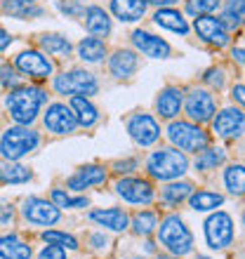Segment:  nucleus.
I'll return each instance as SVG.
<instances>
[{
    "mask_svg": "<svg viewBox=\"0 0 245 259\" xmlns=\"http://www.w3.org/2000/svg\"><path fill=\"white\" fill-rule=\"evenodd\" d=\"M78 55H80L83 62H90V64H99L106 57V45H104L102 38H83L78 42Z\"/></svg>",
    "mask_w": 245,
    "mask_h": 259,
    "instance_id": "nucleus-26",
    "label": "nucleus"
},
{
    "mask_svg": "<svg viewBox=\"0 0 245 259\" xmlns=\"http://www.w3.org/2000/svg\"><path fill=\"white\" fill-rule=\"evenodd\" d=\"M106 177L109 175H106V170L102 165H85V167H80L73 177L68 179V189L83 191V189H90V186H99L106 182Z\"/></svg>",
    "mask_w": 245,
    "mask_h": 259,
    "instance_id": "nucleus-17",
    "label": "nucleus"
},
{
    "mask_svg": "<svg viewBox=\"0 0 245 259\" xmlns=\"http://www.w3.org/2000/svg\"><path fill=\"white\" fill-rule=\"evenodd\" d=\"M205 240L212 250H224L233 243V219L226 212H215L205 222Z\"/></svg>",
    "mask_w": 245,
    "mask_h": 259,
    "instance_id": "nucleus-7",
    "label": "nucleus"
},
{
    "mask_svg": "<svg viewBox=\"0 0 245 259\" xmlns=\"http://www.w3.org/2000/svg\"><path fill=\"white\" fill-rule=\"evenodd\" d=\"M191 193H193V184H191V182H175V184H168L163 191H160V200H163L165 205L175 207V205H179L182 200H186Z\"/></svg>",
    "mask_w": 245,
    "mask_h": 259,
    "instance_id": "nucleus-27",
    "label": "nucleus"
},
{
    "mask_svg": "<svg viewBox=\"0 0 245 259\" xmlns=\"http://www.w3.org/2000/svg\"><path fill=\"white\" fill-rule=\"evenodd\" d=\"M43 123L50 132L55 135H71L75 127H78V120H75V113L71 106L66 104H50L45 116H43Z\"/></svg>",
    "mask_w": 245,
    "mask_h": 259,
    "instance_id": "nucleus-13",
    "label": "nucleus"
},
{
    "mask_svg": "<svg viewBox=\"0 0 245 259\" xmlns=\"http://www.w3.org/2000/svg\"><path fill=\"white\" fill-rule=\"evenodd\" d=\"M38 144H40V135L35 130L17 125V127L5 130V135L0 137V156L5 160H19L38 149Z\"/></svg>",
    "mask_w": 245,
    "mask_h": 259,
    "instance_id": "nucleus-4",
    "label": "nucleus"
},
{
    "mask_svg": "<svg viewBox=\"0 0 245 259\" xmlns=\"http://www.w3.org/2000/svg\"><path fill=\"white\" fill-rule=\"evenodd\" d=\"M83 17H85V26H88V31L95 35V38H104V35L111 33V17L104 7H97V5L85 7Z\"/></svg>",
    "mask_w": 245,
    "mask_h": 259,
    "instance_id": "nucleus-22",
    "label": "nucleus"
},
{
    "mask_svg": "<svg viewBox=\"0 0 245 259\" xmlns=\"http://www.w3.org/2000/svg\"><path fill=\"white\" fill-rule=\"evenodd\" d=\"M219 21L226 28H238L243 24V10H224V14L219 17Z\"/></svg>",
    "mask_w": 245,
    "mask_h": 259,
    "instance_id": "nucleus-39",
    "label": "nucleus"
},
{
    "mask_svg": "<svg viewBox=\"0 0 245 259\" xmlns=\"http://www.w3.org/2000/svg\"><path fill=\"white\" fill-rule=\"evenodd\" d=\"M21 214H24V219L28 224H35V226H52L61 217L59 207L55 203H48L45 198H38V196H31L24 200Z\"/></svg>",
    "mask_w": 245,
    "mask_h": 259,
    "instance_id": "nucleus-8",
    "label": "nucleus"
},
{
    "mask_svg": "<svg viewBox=\"0 0 245 259\" xmlns=\"http://www.w3.org/2000/svg\"><path fill=\"white\" fill-rule=\"evenodd\" d=\"M128 132L139 146H151L160 139V127H158L156 118L149 113H135L128 120Z\"/></svg>",
    "mask_w": 245,
    "mask_h": 259,
    "instance_id": "nucleus-12",
    "label": "nucleus"
},
{
    "mask_svg": "<svg viewBox=\"0 0 245 259\" xmlns=\"http://www.w3.org/2000/svg\"><path fill=\"white\" fill-rule=\"evenodd\" d=\"M146 3H151V5H156V7H168V5H175L177 0H146Z\"/></svg>",
    "mask_w": 245,
    "mask_h": 259,
    "instance_id": "nucleus-48",
    "label": "nucleus"
},
{
    "mask_svg": "<svg viewBox=\"0 0 245 259\" xmlns=\"http://www.w3.org/2000/svg\"><path fill=\"white\" fill-rule=\"evenodd\" d=\"M243 92H245V88H243V82H238V85H233V99H236V102H238V104H243V99H245V95H243Z\"/></svg>",
    "mask_w": 245,
    "mask_h": 259,
    "instance_id": "nucleus-45",
    "label": "nucleus"
},
{
    "mask_svg": "<svg viewBox=\"0 0 245 259\" xmlns=\"http://www.w3.org/2000/svg\"><path fill=\"white\" fill-rule=\"evenodd\" d=\"M26 3H35V0H26Z\"/></svg>",
    "mask_w": 245,
    "mask_h": 259,
    "instance_id": "nucleus-53",
    "label": "nucleus"
},
{
    "mask_svg": "<svg viewBox=\"0 0 245 259\" xmlns=\"http://www.w3.org/2000/svg\"><path fill=\"white\" fill-rule=\"evenodd\" d=\"M226 10H243V0H226Z\"/></svg>",
    "mask_w": 245,
    "mask_h": 259,
    "instance_id": "nucleus-49",
    "label": "nucleus"
},
{
    "mask_svg": "<svg viewBox=\"0 0 245 259\" xmlns=\"http://www.w3.org/2000/svg\"><path fill=\"white\" fill-rule=\"evenodd\" d=\"M38 259H66V252H64V247H59V245H48L40 250Z\"/></svg>",
    "mask_w": 245,
    "mask_h": 259,
    "instance_id": "nucleus-42",
    "label": "nucleus"
},
{
    "mask_svg": "<svg viewBox=\"0 0 245 259\" xmlns=\"http://www.w3.org/2000/svg\"><path fill=\"white\" fill-rule=\"evenodd\" d=\"M48 102V92L40 88H31V85H19L12 88L10 95L5 99V106L10 111V116L17 120L19 125L33 123L40 106Z\"/></svg>",
    "mask_w": 245,
    "mask_h": 259,
    "instance_id": "nucleus-1",
    "label": "nucleus"
},
{
    "mask_svg": "<svg viewBox=\"0 0 245 259\" xmlns=\"http://www.w3.org/2000/svg\"><path fill=\"white\" fill-rule=\"evenodd\" d=\"M31 245H26L19 236H3L0 238V259H31Z\"/></svg>",
    "mask_w": 245,
    "mask_h": 259,
    "instance_id": "nucleus-25",
    "label": "nucleus"
},
{
    "mask_svg": "<svg viewBox=\"0 0 245 259\" xmlns=\"http://www.w3.org/2000/svg\"><path fill=\"white\" fill-rule=\"evenodd\" d=\"M116 193L123 198V200H128L132 205H149L153 200V186L151 182L146 179H139V177H125L120 179L116 184Z\"/></svg>",
    "mask_w": 245,
    "mask_h": 259,
    "instance_id": "nucleus-14",
    "label": "nucleus"
},
{
    "mask_svg": "<svg viewBox=\"0 0 245 259\" xmlns=\"http://www.w3.org/2000/svg\"><path fill=\"white\" fill-rule=\"evenodd\" d=\"M10 45H12V35L7 33L5 28H0V52H3V50H7Z\"/></svg>",
    "mask_w": 245,
    "mask_h": 259,
    "instance_id": "nucleus-44",
    "label": "nucleus"
},
{
    "mask_svg": "<svg viewBox=\"0 0 245 259\" xmlns=\"http://www.w3.org/2000/svg\"><path fill=\"white\" fill-rule=\"evenodd\" d=\"M137 68H139V57H137V52H132V50H116L109 62L111 75H116L120 80L135 75Z\"/></svg>",
    "mask_w": 245,
    "mask_h": 259,
    "instance_id": "nucleus-19",
    "label": "nucleus"
},
{
    "mask_svg": "<svg viewBox=\"0 0 245 259\" xmlns=\"http://www.w3.org/2000/svg\"><path fill=\"white\" fill-rule=\"evenodd\" d=\"M224 184L226 189L233 193V196H240L245 191V172H243V165H229L224 170Z\"/></svg>",
    "mask_w": 245,
    "mask_h": 259,
    "instance_id": "nucleus-33",
    "label": "nucleus"
},
{
    "mask_svg": "<svg viewBox=\"0 0 245 259\" xmlns=\"http://www.w3.org/2000/svg\"><path fill=\"white\" fill-rule=\"evenodd\" d=\"M40 48L48 52V55H57V57H68L71 55V42L68 38L59 33H43L40 35Z\"/></svg>",
    "mask_w": 245,
    "mask_h": 259,
    "instance_id": "nucleus-30",
    "label": "nucleus"
},
{
    "mask_svg": "<svg viewBox=\"0 0 245 259\" xmlns=\"http://www.w3.org/2000/svg\"><path fill=\"white\" fill-rule=\"evenodd\" d=\"M55 90L59 95H71V97H90L99 92V82L90 71L83 68H73L68 73H61L55 78Z\"/></svg>",
    "mask_w": 245,
    "mask_h": 259,
    "instance_id": "nucleus-6",
    "label": "nucleus"
},
{
    "mask_svg": "<svg viewBox=\"0 0 245 259\" xmlns=\"http://www.w3.org/2000/svg\"><path fill=\"white\" fill-rule=\"evenodd\" d=\"M158 240L175 257H184V254H189L193 250V236L182 222V217H177V214H170V217H165L160 222Z\"/></svg>",
    "mask_w": 245,
    "mask_h": 259,
    "instance_id": "nucleus-3",
    "label": "nucleus"
},
{
    "mask_svg": "<svg viewBox=\"0 0 245 259\" xmlns=\"http://www.w3.org/2000/svg\"><path fill=\"white\" fill-rule=\"evenodd\" d=\"M198 259H210V257H203V254H200V257H198Z\"/></svg>",
    "mask_w": 245,
    "mask_h": 259,
    "instance_id": "nucleus-52",
    "label": "nucleus"
},
{
    "mask_svg": "<svg viewBox=\"0 0 245 259\" xmlns=\"http://www.w3.org/2000/svg\"><path fill=\"white\" fill-rule=\"evenodd\" d=\"M59 10L64 14H68V17H83V12H85V7L80 5V0H59Z\"/></svg>",
    "mask_w": 245,
    "mask_h": 259,
    "instance_id": "nucleus-40",
    "label": "nucleus"
},
{
    "mask_svg": "<svg viewBox=\"0 0 245 259\" xmlns=\"http://www.w3.org/2000/svg\"><path fill=\"white\" fill-rule=\"evenodd\" d=\"M52 203L57 207H66V210H75V207H88V198H71L61 189H52Z\"/></svg>",
    "mask_w": 245,
    "mask_h": 259,
    "instance_id": "nucleus-35",
    "label": "nucleus"
},
{
    "mask_svg": "<svg viewBox=\"0 0 245 259\" xmlns=\"http://www.w3.org/2000/svg\"><path fill=\"white\" fill-rule=\"evenodd\" d=\"M132 45H135L144 57H151V59H168L172 55V48L160 38V35H153L149 31H135L132 33Z\"/></svg>",
    "mask_w": 245,
    "mask_h": 259,
    "instance_id": "nucleus-15",
    "label": "nucleus"
},
{
    "mask_svg": "<svg viewBox=\"0 0 245 259\" xmlns=\"http://www.w3.org/2000/svg\"><path fill=\"white\" fill-rule=\"evenodd\" d=\"M71 109H73L75 120L80 127H92L99 120V111L95 109V104L88 97H71Z\"/></svg>",
    "mask_w": 245,
    "mask_h": 259,
    "instance_id": "nucleus-24",
    "label": "nucleus"
},
{
    "mask_svg": "<svg viewBox=\"0 0 245 259\" xmlns=\"http://www.w3.org/2000/svg\"><path fill=\"white\" fill-rule=\"evenodd\" d=\"M231 57H233V59H236L238 64H243V48H233Z\"/></svg>",
    "mask_w": 245,
    "mask_h": 259,
    "instance_id": "nucleus-50",
    "label": "nucleus"
},
{
    "mask_svg": "<svg viewBox=\"0 0 245 259\" xmlns=\"http://www.w3.org/2000/svg\"><path fill=\"white\" fill-rule=\"evenodd\" d=\"M219 5H222V0H186V10L193 17H198V14H212Z\"/></svg>",
    "mask_w": 245,
    "mask_h": 259,
    "instance_id": "nucleus-37",
    "label": "nucleus"
},
{
    "mask_svg": "<svg viewBox=\"0 0 245 259\" xmlns=\"http://www.w3.org/2000/svg\"><path fill=\"white\" fill-rule=\"evenodd\" d=\"M182 104H184V95H182V90L179 88H165V90H160L158 92V97H156V109H158V113L163 118H175V116H179V111H182Z\"/></svg>",
    "mask_w": 245,
    "mask_h": 259,
    "instance_id": "nucleus-20",
    "label": "nucleus"
},
{
    "mask_svg": "<svg viewBox=\"0 0 245 259\" xmlns=\"http://www.w3.org/2000/svg\"><path fill=\"white\" fill-rule=\"evenodd\" d=\"M14 66H17V71H19V73L28 75V78H38V80H43V78L52 75V71H55L52 59H48V57L43 55V52H38V50H26V52H19V55L14 57Z\"/></svg>",
    "mask_w": 245,
    "mask_h": 259,
    "instance_id": "nucleus-9",
    "label": "nucleus"
},
{
    "mask_svg": "<svg viewBox=\"0 0 245 259\" xmlns=\"http://www.w3.org/2000/svg\"><path fill=\"white\" fill-rule=\"evenodd\" d=\"M217 111V99L208 90H191L186 97V113L193 123H208Z\"/></svg>",
    "mask_w": 245,
    "mask_h": 259,
    "instance_id": "nucleus-11",
    "label": "nucleus"
},
{
    "mask_svg": "<svg viewBox=\"0 0 245 259\" xmlns=\"http://www.w3.org/2000/svg\"><path fill=\"white\" fill-rule=\"evenodd\" d=\"M156 259H177V257H175V254H158Z\"/></svg>",
    "mask_w": 245,
    "mask_h": 259,
    "instance_id": "nucleus-51",
    "label": "nucleus"
},
{
    "mask_svg": "<svg viewBox=\"0 0 245 259\" xmlns=\"http://www.w3.org/2000/svg\"><path fill=\"white\" fill-rule=\"evenodd\" d=\"M168 139H170L179 151H191V153H198V151H203L205 146L210 144V135H208L200 125L186 123V120L170 123V127H168Z\"/></svg>",
    "mask_w": 245,
    "mask_h": 259,
    "instance_id": "nucleus-5",
    "label": "nucleus"
},
{
    "mask_svg": "<svg viewBox=\"0 0 245 259\" xmlns=\"http://www.w3.org/2000/svg\"><path fill=\"white\" fill-rule=\"evenodd\" d=\"M212 127L217 132V137L224 139H236L243 135L245 127V116L240 109H224L222 113H217V118L212 120Z\"/></svg>",
    "mask_w": 245,
    "mask_h": 259,
    "instance_id": "nucleus-16",
    "label": "nucleus"
},
{
    "mask_svg": "<svg viewBox=\"0 0 245 259\" xmlns=\"http://www.w3.org/2000/svg\"><path fill=\"white\" fill-rule=\"evenodd\" d=\"M14 219V207L12 205H0V226L12 224Z\"/></svg>",
    "mask_w": 245,
    "mask_h": 259,
    "instance_id": "nucleus-43",
    "label": "nucleus"
},
{
    "mask_svg": "<svg viewBox=\"0 0 245 259\" xmlns=\"http://www.w3.org/2000/svg\"><path fill=\"white\" fill-rule=\"evenodd\" d=\"M135 259H142V257H135Z\"/></svg>",
    "mask_w": 245,
    "mask_h": 259,
    "instance_id": "nucleus-54",
    "label": "nucleus"
},
{
    "mask_svg": "<svg viewBox=\"0 0 245 259\" xmlns=\"http://www.w3.org/2000/svg\"><path fill=\"white\" fill-rule=\"evenodd\" d=\"M7 14H12L17 19H35L43 14V7L33 5V3H26V0H5L3 3Z\"/></svg>",
    "mask_w": 245,
    "mask_h": 259,
    "instance_id": "nucleus-29",
    "label": "nucleus"
},
{
    "mask_svg": "<svg viewBox=\"0 0 245 259\" xmlns=\"http://www.w3.org/2000/svg\"><path fill=\"white\" fill-rule=\"evenodd\" d=\"M43 240L50 243V245L66 247V250H78V240L71 233H64V231H45L43 233Z\"/></svg>",
    "mask_w": 245,
    "mask_h": 259,
    "instance_id": "nucleus-36",
    "label": "nucleus"
},
{
    "mask_svg": "<svg viewBox=\"0 0 245 259\" xmlns=\"http://www.w3.org/2000/svg\"><path fill=\"white\" fill-rule=\"evenodd\" d=\"M193 28H196L198 38L208 45H215V48H224L229 45V28L212 14H198L196 21H193Z\"/></svg>",
    "mask_w": 245,
    "mask_h": 259,
    "instance_id": "nucleus-10",
    "label": "nucleus"
},
{
    "mask_svg": "<svg viewBox=\"0 0 245 259\" xmlns=\"http://www.w3.org/2000/svg\"><path fill=\"white\" fill-rule=\"evenodd\" d=\"M90 219L97 222L99 226L109 229V231H125L130 226V217L128 212L120 210V207H104V210H92L90 212Z\"/></svg>",
    "mask_w": 245,
    "mask_h": 259,
    "instance_id": "nucleus-18",
    "label": "nucleus"
},
{
    "mask_svg": "<svg viewBox=\"0 0 245 259\" xmlns=\"http://www.w3.org/2000/svg\"><path fill=\"white\" fill-rule=\"evenodd\" d=\"M90 240L95 243V247H106V238H104V236H99V233H95Z\"/></svg>",
    "mask_w": 245,
    "mask_h": 259,
    "instance_id": "nucleus-47",
    "label": "nucleus"
},
{
    "mask_svg": "<svg viewBox=\"0 0 245 259\" xmlns=\"http://www.w3.org/2000/svg\"><path fill=\"white\" fill-rule=\"evenodd\" d=\"M222 203H224V196H222V193H215V191H198V193H191L189 196V205L196 212L217 210Z\"/></svg>",
    "mask_w": 245,
    "mask_h": 259,
    "instance_id": "nucleus-28",
    "label": "nucleus"
},
{
    "mask_svg": "<svg viewBox=\"0 0 245 259\" xmlns=\"http://www.w3.org/2000/svg\"><path fill=\"white\" fill-rule=\"evenodd\" d=\"M153 21H156L160 28L172 31V33H179V35L189 33V24H186V19L182 17V12L172 10V7H158V12L153 14Z\"/></svg>",
    "mask_w": 245,
    "mask_h": 259,
    "instance_id": "nucleus-23",
    "label": "nucleus"
},
{
    "mask_svg": "<svg viewBox=\"0 0 245 259\" xmlns=\"http://www.w3.org/2000/svg\"><path fill=\"white\" fill-rule=\"evenodd\" d=\"M31 177H33V172L24 165H17L12 160L10 165H0V182H5V184H26Z\"/></svg>",
    "mask_w": 245,
    "mask_h": 259,
    "instance_id": "nucleus-31",
    "label": "nucleus"
},
{
    "mask_svg": "<svg viewBox=\"0 0 245 259\" xmlns=\"http://www.w3.org/2000/svg\"><path fill=\"white\" fill-rule=\"evenodd\" d=\"M0 85H5V88H19L21 85V78L10 64H0Z\"/></svg>",
    "mask_w": 245,
    "mask_h": 259,
    "instance_id": "nucleus-38",
    "label": "nucleus"
},
{
    "mask_svg": "<svg viewBox=\"0 0 245 259\" xmlns=\"http://www.w3.org/2000/svg\"><path fill=\"white\" fill-rule=\"evenodd\" d=\"M203 80L208 82L210 88L219 90V88H222V85H224V71H222V68H210V71H205Z\"/></svg>",
    "mask_w": 245,
    "mask_h": 259,
    "instance_id": "nucleus-41",
    "label": "nucleus"
},
{
    "mask_svg": "<svg viewBox=\"0 0 245 259\" xmlns=\"http://www.w3.org/2000/svg\"><path fill=\"white\" fill-rule=\"evenodd\" d=\"M156 226H158L156 212L142 210V212H137L135 217H132V229H135L137 236H151V233L156 231Z\"/></svg>",
    "mask_w": 245,
    "mask_h": 259,
    "instance_id": "nucleus-34",
    "label": "nucleus"
},
{
    "mask_svg": "<svg viewBox=\"0 0 245 259\" xmlns=\"http://www.w3.org/2000/svg\"><path fill=\"white\" fill-rule=\"evenodd\" d=\"M146 170L151 177L160 179V182H172L189 170V160L177 149H158L146 160Z\"/></svg>",
    "mask_w": 245,
    "mask_h": 259,
    "instance_id": "nucleus-2",
    "label": "nucleus"
},
{
    "mask_svg": "<svg viewBox=\"0 0 245 259\" xmlns=\"http://www.w3.org/2000/svg\"><path fill=\"white\" fill-rule=\"evenodd\" d=\"M146 7H149L146 0H111V12L125 24L139 21L146 14Z\"/></svg>",
    "mask_w": 245,
    "mask_h": 259,
    "instance_id": "nucleus-21",
    "label": "nucleus"
},
{
    "mask_svg": "<svg viewBox=\"0 0 245 259\" xmlns=\"http://www.w3.org/2000/svg\"><path fill=\"white\" fill-rule=\"evenodd\" d=\"M137 167V160H125V163H116V170L118 172H130Z\"/></svg>",
    "mask_w": 245,
    "mask_h": 259,
    "instance_id": "nucleus-46",
    "label": "nucleus"
},
{
    "mask_svg": "<svg viewBox=\"0 0 245 259\" xmlns=\"http://www.w3.org/2000/svg\"><path fill=\"white\" fill-rule=\"evenodd\" d=\"M226 160V151L224 149H208L205 146L203 151H198L196 158V170H215L217 165H222Z\"/></svg>",
    "mask_w": 245,
    "mask_h": 259,
    "instance_id": "nucleus-32",
    "label": "nucleus"
}]
</instances>
